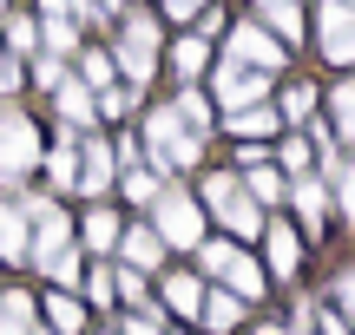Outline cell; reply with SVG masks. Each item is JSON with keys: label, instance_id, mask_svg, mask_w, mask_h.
Wrapping results in <instances>:
<instances>
[{"label": "cell", "instance_id": "obj_1", "mask_svg": "<svg viewBox=\"0 0 355 335\" xmlns=\"http://www.w3.org/2000/svg\"><path fill=\"white\" fill-rule=\"evenodd\" d=\"M145 158H158L165 171H191L204 158V138L171 112V105H158V112L145 118Z\"/></svg>", "mask_w": 355, "mask_h": 335}, {"label": "cell", "instance_id": "obj_2", "mask_svg": "<svg viewBox=\"0 0 355 335\" xmlns=\"http://www.w3.org/2000/svg\"><path fill=\"white\" fill-rule=\"evenodd\" d=\"M26 257L40 263V270H46L53 257H66V250H73V217H66L60 204H46V197H26Z\"/></svg>", "mask_w": 355, "mask_h": 335}, {"label": "cell", "instance_id": "obj_3", "mask_svg": "<svg viewBox=\"0 0 355 335\" xmlns=\"http://www.w3.org/2000/svg\"><path fill=\"white\" fill-rule=\"evenodd\" d=\"M204 204H211V210H217V217H224L237 237H263V224H270L263 210L250 204V191H243V178H237V171H211V178H204Z\"/></svg>", "mask_w": 355, "mask_h": 335}, {"label": "cell", "instance_id": "obj_4", "mask_svg": "<svg viewBox=\"0 0 355 335\" xmlns=\"http://www.w3.org/2000/svg\"><path fill=\"white\" fill-rule=\"evenodd\" d=\"M152 237L158 244H178V250H198L204 244V210L191 204V191H158V204H152Z\"/></svg>", "mask_w": 355, "mask_h": 335}, {"label": "cell", "instance_id": "obj_5", "mask_svg": "<svg viewBox=\"0 0 355 335\" xmlns=\"http://www.w3.org/2000/svg\"><path fill=\"white\" fill-rule=\"evenodd\" d=\"M158 66V26L152 13H125V33H119L112 46V73H125V86H145Z\"/></svg>", "mask_w": 355, "mask_h": 335}, {"label": "cell", "instance_id": "obj_6", "mask_svg": "<svg viewBox=\"0 0 355 335\" xmlns=\"http://www.w3.org/2000/svg\"><path fill=\"white\" fill-rule=\"evenodd\" d=\"M33 165H40V132H33V118H26V112H13V105H7V112H0V184L13 191Z\"/></svg>", "mask_w": 355, "mask_h": 335}, {"label": "cell", "instance_id": "obj_7", "mask_svg": "<svg viewBox=\"0 0 355 335\" xmlns=\"http://www.w3.org/2000/svg\"><path fill=\"white\" fill-rule=\"evenodd\" d=\"M211 92H217L224 112H250V105L270 99V79L250 73V66H237V60H224V66H217V79H211Z\"/></svg>", "mask_w": 355, "mask_h": 335}, {"label": "cell", "instance_id": "obj_8", "mask_svg": "<svg viewBox=\"0 0 355 335\" xmlns=\"http://www.w3.org/2000/svg\"><path fill=\"white\" fill-rule=\"evenodd\" d=\"M230 60L270 79V73L283 66V39H270V33H263L257 20H243V26H230Z\"/></svg>", "mask_w": 355, "mask_h": 335}, {"label": "cell", "instance_id": "obj_9", "mask_svg": "<svg viewBox=\"0 0 355 335\" xmlns=\"http://www.w3.org/2000/svg\"><path fill=\"white\" fill-rule=\"evenodd\" d=\"M322 60L355 66V7H343V0L322 7Z\"/></svg>", "mask_w": 355, "mask_h": 335}, {"label": "cell", "instance_id": "obj_10", "mask_svg": "<svg viewBox=\"0 0 355 335\" xmlns=\"http://www.w3.org/2000/svg\"><path fill=\"white\" fill-rule=\"evenodd\" d=\"M119 184V158H112V145L105 138H79V191H112Z\"/></svg>", "mask_w": 355, "mask_h": 335}, {"label": "cell", "instance_id": "obj_11", "mask_svg": "<svg viewBox=\"0 0 355 335\" xmlns=\"http://www.w3.org/2000/svg\"><path fill=\"white\" fill-rule=\"evenodd\" d=\"M263 250H270V276H296V263H303L296 224H263Z\"/></svg>", "mask_w": 355, "mask_h": 335}, {"label": "cell", "instance_id": "obj_12", "mask_svg": "<svg viewBox=\"0 0 355 335\" xmlns=\"http://www.w3.org/2000/svg\"><path fill=\"white\" fill-rule=\"evenodd\" d=\"M119 257H125V270H158V257H165V244L152 237V224H132V230H119Z\"/></svg>", "mask_w": 355, "mask_h": 335}, {"label": "cell", "instance_id": "obj_13", "mask_svg": "<svg viewBox=\"0 0 355 335\" xmlns=\"http://www.w3.org/2000/svg\"><path fill=\"white\" fill-rule=\"evenodd\" d=\"M290 204H296V217L309 224V230H322V210H329V184L309 171V178H290Z\"/></svg>", "mask_w": 355, "mask_h": 335}, {"label": "cell", "instance_id": "obj_14", "mask_svg": "<svg viewBox=\"0 0 355 335\" xmlns=\"http://www.w3.org/2000/svg\"><path fill=\"white\" fill-rule=\"evenodd\" d=\"M53 105H60V118H66V125H73V132H86V125H99V105H92V92L79 86V79H66V86L53 92Z\"/></svg>", "mask_w": 355, "mask_h": 335}, {"label": "cell", "instance_id": "obj_15", "mask_svg": "<svg viewBox=\"0 0 355 335\" xmlns=\"http://www.w3.org/2000/svg\"><path fill=\"white\" fill-rule=\"evenodd\" d=\"M224 125L237 132V138H250V145H263V138H277V132H283V112H277V105H250V112H230Z\"/></svg>", "mask_w": 355, "mask_h": 335}, {"label": "cell", "instance_id": "obj_16", "mask_svg": "<svg viewBox=\"0 0 355 335\" xmlns=\"http://www.w3.org/2000/svg\"><path fill=\"white\" fill-rule=\"evenodd\" d=\"M237 323H243V302L230 296V289H204V329L224 335V329H237Z\"/></svg>", "mask_w": 355, "mask_h": 335}, {"label": "cell", "instance_id": "obj_17", "mask_svg": "<svg viewBox=\"0 0 355 335\" xmlns=\"http://www.w3.org/2000/svg\"><path fill=\"white\" fill-rule=\"evenodd\" d=\"M20 257H26V210L0 204V263H20Z\"/></svg>", "mask_w": 355, "mask_h": 335}, {"label": "cell", "instance_id": "obj_18", "mask_svg": "<svg viewBox=\"0 0 355 335\" xmlns=\"http://www.w3.org/2000/svg\"><path fill=\"white\" fill-rule=\"evenodd\" d=\"M0 335H33V296L26 289H0Z\"/></svg>", "mask_w": 355, "mask_h": 335}, {"label": "cell", "instance_id": "obj_19", "mask_svg": "<svg viewBox=\"0 0 355 335\" xmlns=\"http://www.w3.org/2000/svg\"><path fill=\"white\" fill-rule=\"evenodd\" d=\"M46 178L60 184V191H79V138H60L46 152Z\"/></svg>", "mask_w": 355, "mask_h": 335}, {"label": "cell", "instance_id": "obj_20", "mask_svg": "<svg viewBox=\"0 0 355 335\" xmlns=\"http://www.w3.org/2000/svg\"><path fill=\"white\" fill-rule=\"evenodd\" d=\"M79 73H86V79H79V86H86L92 92V99H99V92H112V53H99V46H79Z\"/></svg>", "mask_w": 355, "mask_h": 335}, {"label": "cell", "instance_id": "obj_21", "mask_svg": "<svg viewBox=\"0 0 355 335\" xmlns=\"http://www.w3.org/2000/svg\"><path fill=\"white\" fill-rule=\"evenodd\" d=\"M224 283H230V296H263V270H257V257H243V250H237V257H230L224 263Z\"/></svg>", "mask_w": 355, "mask_h": 335}, {"label": "cell", "instance_id": "obj_22", "mask_svg": "<svg viewBox=\"0 0 355 335\" xmlns=\"http://www.w3.org/2000/svg\"><path fill=\"white\" fill-rule=\"evenodd\" d=\"M0 33H7V53H13V60H20V53H40V20H33V13H7Z\"/></svg>", "mask_w": 355, "mask_h": 335}, {"label": "cell", "instance_id": "obj_23", "mask_svg": "<svg viewBox=\"0 0 355 335\" xmlns=\"http://www.w3.org/2000/svg\"><path fill=\"white\" fill-rule=\"evenodd\" d=\"M79 237H86V250H99V257H105V250H119V217L105 204H92V217H86V230H79Z\"/></svg>", "mask_w": 355, "mask_h": 335}, {"label": "cell", "instance_id": "obj_24", "mask_svg": "<svg viewBox=\"0 0 355 335\" xmlns=\"http://www.w3.org/2000/svg\"><path fill=\"white\" fill-rule=\"evenodd\" d=\"M165 302H171L178 316H204V283H198V276H171V283H165Z\"/></svg>", "mask_w": 355, "mask_h": 335}, {"label": "cell", "instance_id": "obj_25", "mask_svg": "<svg viewBox=\"0 0 355 335\" xmlns=\"http://www.w3.org/2000/svg\"><path fill=\"white\" fill-rule=\"evenodd\" d=\"M171 112L184 118V125L198 132V138H204V132H211V99H204L198 86H184V92H178V105H171Z\"/></svg>", "mask_w": 355, "mask_h": 335}, {"label": "cell", "instance_id": "obj_26", "mask_svg": "<svg viewBox=\"0 0 355 335\" xmlns=\"http://www.w3.org/2000/svg\"><path fill=\"white\" fill-rule=\"evenodd\" d=\"M204 60H211V46H204L198 33H184V39L171 46V66H178V79H198V73H204Z\"/></svg>", "mask_w": 355, "mask_h": 335}, {"label": "cell", "instance_id": "obj_27", "mask_svg": "<svg viewBox=\"0 0 355 335\" xmlns=\"http://www.w3.org/2000/svg\"><path fill=\"white\" fill-rule=\"evenodd\" d=\"M40 39L53 60H66V53H79V20H40Z\"/></svg>", "mask_w": 355, "mask_h": 335}, {"label": "cell", "instance_id": "obj_28", "mask_svg": "<svg viewBox=\"0 0 355 335\" xmlns=\"http://www.w3.org/2000/svg\"><path fill=\"white\" fill-rule=\"evenodd\" d=\"M329 112H336V138L355 145V79H343V86L329 92Z\"/></svg>", "mask_w": 355, "mask_h": 335}, {"label": "cell", "instance_id": "obj_29", "mask_svg": "<svg viewBox=\"0 0 355 335\" xmlns=\"http://www.w3.org/2000/svg\"><path fill=\"white\" fill-rule=\"evenodd\" d=\"M119 191H125L132 204H158V191H165V184H158L145 165H132V171H119Z\"/></svg>", "mask_w": 355, "mask_h": 335}, {"label": "cell", "instance_id": "obj_30", "mask_svg": "<svg viewBox=\"0 0 355 335\" xmlns=\"http://www.w3.org/2000/svg\"><path fill=\"white\" fill-rule=\"evenodd\" d=\"M66 79H73V73H66V60H53V53H33V86H46V92H60Z\"/></svg>", "mask_w": 355, "mask_h": 335}, {"label": "cell", "instance_id": "obj_31", "mask_svg": "<svg viewBox=\"0 0 355 335\" xmlns=\"http://www.w3.org/2000/svg\"><path fill=\"white\" fill-rule=\"evenodd\" d=\"M46 316H53V335H73L86 316H79V302L73 296H46Z\"/></svg>", "mask_w": 355, "mask_h": 335}, {"label": "cell", "instance_id": "obj_32", "mask_svg": "<svg viewBox=\"0 0 355 335\" xmlns=\"http://www.w3.org/2000/svg\"><path fill=\"white\" fill-rule=\"evenodd\" d=\"M277 158H283V171H290V178H309V138H283Z\"/></svg>", "mask_w": 355, "mask_h": 335}, {"label": "cell", "instance_id": "obj_33", "mask_svg": "<svg viewBox=\"0 0 355 335\" xmlns=\"http://www.w3.org/2000/svg\"><path fill=\"white\" fill-rule=\"evenodd\" d=\"M198 257H204V276H224V263L237 257V250H230V244H211V237H204V244H198Z\"/></svg>", "mask_w": 355, "mask_h": 335}, {"label": "cell", "instance_id": "obj_34", "mask_svg": "<svg viewBox=\"0 0 355 335\" xmlns=\"http://www.w3.org/2000/svg\"><path fill=\"white\" fill-rule=\"evenodd\" d=\"M336 197H343V210H349V224H355V158L336 165Z\"/></svg>", "mask_w": 355, "mask_h": 335}, {"label": "cell", "instance_id": "obj_35", "mask_svg": "<svg viewBox=\"0 0 355 335\" xmlns=\"http://www.w3.org/2000/svg\"><path fill=\"white\" fill-rule=\"evenodd\" d=\"M270 33H283V39H303V13H296V0L283 13H270Z\"/></svg>", "mask_w": 355, "mask_h": 335}, {"label": "cell", "instance_id": "obj_36", "mask_svg": "<svg viewBox=\"0 0 355 335\" xmlns=\"http://www.w3.org/2000/svg\"><path fill=\"white\" fill-rule=\"evenodd\" d=\"M112 13H119V0H73V20H112Z\"/></svg>", "mask_w": 355, "mask_h": 335}, {"label": "cell", "instance_id": "obj_37", "mask_svg": "<svg viewBox=\"0 0 355 335\" xmlns=\"http://www.w3.org/2000/svg\"><path fill=\"white\" fill-rule=\"evenodd\" d=\"M86 296L99 302V309H112V302H119V296H112V270H92V276H86Z\"/></svg>", "mask_w": 355, "mask_h": 335}, {"label": "cell", "instance_id": "obj_38", "mask_svg": "<svg viewBox=\"0 0 355 335\" xmlns=\"http://www.w3.org/2000/svg\"><path fill=\"white\" fill-rule=\"evenodd\" d=\"M309 105H316V92H309V86H290V92H283V118H309Z\"/></svg>", "mask_w": 355, "mask_h": 335}, {"label": "cell", "instance_id": "obj_39", "mask_svg": "<svg viewBox=\"0 0 355 335\" xmlns=\"http://www.w3.org/2000/svg\"><path fill=\"white\" fill-rule=\"evenodd\" d=\"M92 105H99V118H119V112L132 105V86H112V92H99Z\"/></svg>", "mask_w": 355, "mask_h": 335}, {"label": "cell", "instance_id": "obj_40", "mask_svg": "<svg viewBox=\"0 0 355 335\" xmlns=\"http://www.w3.org/2000/svg\"><path fill=\"white\" fill-rule=\"evenodd\" d=\"M46 276H53V283H73V276H79V250H66V257H53V263H46Z\"/></svg>", "mask_w": 355, "mask_h": 335}, {"label": "cell", "instance_id": "obj_41", "mask_svg": "<svg viewBox=\"0 0 355 335\" xmlns=\"http://www.w3.org/2000/svg\"><path fill=\"white\" fill-rule=\"evenodd\" d=\"M309 323H316V335H349V323L336 309H309Z\"/></svg>", "mask_w": 355, "mask_h": 335}, {"label": "cell", "instance_id": "obj_42", "mask_svg": "<svg viewBox=\"0 0 355 335\" xmlns=\"http://www.w3.org/2000/svg\"><path fill=\"white\" fill-rule=\"evenodd\" d=\"M125 335H158V309H132L125 316Z\"/></svg>", "mask_w": 355, "mask_h": 335}, {"label": "cell", "instance_id": "obj_43", "mask_svg": "<svg viewBox=\"0 0 355 335\" xmlns=\"http://www.w3.org/2000/svg\"><path fill=\"white\" fill-rule=\"evenodd\" d=\"M0 92H20V60L13 53H0Z\"/></svg>", "mask_w": 355, "mask_h": 335}, {"label": "cell", "instance_id": "obj_44", "mask_svg": "<svg viewBox=\"0 0 355 335\" xmlns=\"http://www.w3.org/2000/svg\"><path fill=\"white\" fill-rule=\"evenodd\" d=\"M204 7H211V0H165L171 20H191V13H204Z\"/></svg>", "mask_w": 355, "mask_h": 335}, {"label": "cell", "instance_id": "obj_45", "mask_svg": "<svg viewBox=\"0 0 355 335\" xmlns=\"http://www.w3.org/2000/svg\"><path fill=\"white\" fill-rule=\"evenodd\" d=\"M309 309H316V302H296V323L283 329V335H316V323H309Z\"/></svg>", "mask_w": 355, "mask_h": 335}, {"label": "cell", "instance_id": "obj_46", "mask_svg": "<svg viewBox=\"0 0 355 335\" xmlns=\"http://www.w3.org/2000/svg\"><path fill=\"white\" fill-rule=\"evenodd\" d=\"M336 302H343V309H349V323H355V270L343 276V283H336Z\"/></svg>", "mask_w": 355, "mask_h": 335}, {"label": "cell", "instance_id": "obj_47", "mask_svg": "<svg viewBox=\"0 0 355 335\" xmlns=\"http://www.w3.org/2000/svg\"><path fill=\"white\" fill-rule=\"evenodd\" d=\"M40 20H73V0H40Z\"/></svg>", "mask_w": 355, "mask_h": 335}, {"label": "cell", "instance_id": "obj_48", "mask_svg": "<svg viewBox=\"0 0 355 335\" xmlns=\"http://www.w3.org/2000/svg\"><path fill=\"white\" fill-rule=\"evenodd\" d=\"M250 7H257V13H263V20H270V13H283V7H290V0H250Z\"/></svg>", "mask_w": 355, "mask_h": 335}, {"label": "cell", "instance_id": "obj_49", "mask_svg": "<svg viewBox=\"0 0 355 335\" xmlns=\"http://www.w3.org/2000/svg\"><path fill=\"white\" fill-rule=\"evenodd\" d=\"M257 335H283V329H257Z\"/></svg>", "mask_w": 355, "mask_h": 335}, {"label": "cell", "instance_id": "obj_50", "mask_svg": "<svg viewBox=\"0 0 355 335\" xmlns=\"http://www.w3.org/2000/svg\"><path fill=\"white\" fill-rule=\"evenodd\" d=\"M0 20H7V0H0Z\"/></svg>", "mask_w": 355, "mask_h": 335}, {"label": "cell", "instance_id": "obj_51", "mask_svg": "<svg viewBox=\"0 0 355 335\" xmlns=\"http://www.w3.org/2000/svg\"><path fill=\"white\" fill-rule=\"evenodd\" d=\"M33 335H53V329H33Z\"/></svg>", "mask_w": 355, "mask_h": 335}, {"label": "cell", "instance_id": "obj_52", "mask_svg": "<svg viewBox=\"0 0 355 335\" xmlns=\"http://www.w3.org/2000/svg\"><path fill=\"white\" fill-rule=\"evenodd\" d=\"M343 7H355V0H343Z\"/></svg>", "mask_w": 355, "mask_h": 335}]
</instances>
